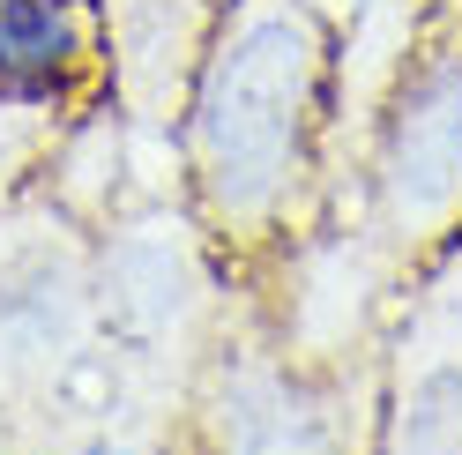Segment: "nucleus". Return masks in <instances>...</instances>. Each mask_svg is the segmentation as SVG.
I'll return each mask as SVG.
<instances>
[{
	"label": "nucleus",
	"mask_w": 462,
	"mask_h": 455,
	"mask_svg": "<svg viewBox=\"0 0 462 455\" xmlns=\"http://www.w3.org/2000/svg\"><path fill=\"white\" fill-rule=\"evenodd\" d=\"M336 23L313 0H224L180 120L187 209L231 269H262L321 217Z\"/></svg>",
	"instance_id": "nucleus-1"
},
{
	"label": "nucleus",
	"mask_w": 462,
	"mask_h": 455,
	"mask_svg": "<svg viewBox=\"0 0 462 455\" xmlns=\"http://www.w3.org/2000/svg\"><path fill=\"white\" fill-rule=\"evenodd\" d=\"M373 404H381V358H358V366L291 358L254 276L231 269L180 433L194 455H365Z\"/></svg>",
	"instance_id": "nucleus-2"
},
{
	"label": "nucleus",
	"mask_w": 462,
	"mask_h": 455,
	"mask_svg": "<svg viewBox=\"0 0 462 455\" xmlns=\"http://www.w3.org/2000/svg\"><path fill=\"white\" fill-rule=\"evenodd\" d=\"M224 292H231V262L201 232L187 194L127 202L97 224V351L150 404L187 411Z\"/></svg>",
	"instance_id": "nucleus-3"
},
{
	"label": "nucleus",
	"mask_w": 462,
	"mask_h": 455,
	"mask_svg": "<svg viewBox=\"0 0 462 455\" xmlns=\"http://www.w3.org/2000/svg\"><path fill=\"white\" fill-rule=\"evenodd\" d=\"M97 358V224L45 187L0 202V433L38 455L52 411Z\"/></svg>",
	"instance_id": "nucleus-4"
},
{
	"label": "nucleus",
	"mask_w": 462,
	"mask_h": 455,
	"mask_svg": "<svg viewBox=\"0 0 462 455\" xmlns=\"http://www.w3.org/2000/svg\"><path fill=\"white\" fill-rule=\"evenodd\" d=\"M105 8V98L127 120V202L187 194L180 120L224 0H97Z\"/></svg>",
	"instance_id": "nucleus-5"
},
{
	"label": "nucleus",
	"mask_w": 462,
	"mask_h": 455,
	"mask_svg": "<svg viewBox=\"0 0 462 455\" xmlns=\"http://www.w3.org/2000/svg\"><path fill=\"white\" fill-rule=\"evenodd\" d=\"M365 455H462V232L395 283Z\"/></svg>",
	"instance_id": "nucleus-6"
},
{
	"label": "nucleus",
	"mask_w": 462,
	"mask_h": 455,
	"mask_svg": "<svg viewBox=\"0 0 462 455\" xmlns=\"http://www.w3.org/2000/svg\"><path fill=\"white\" fill-rule=\"evenodd\" d=\"M0 98H45L68 112L105 98L97 0H0Z\"/></svg>",
	"instance_id": "nucleus-7"
},
{
	"label": "nucleus",
	"mask_w": 462,
	"mask_h": 455,
	"mask_svg": "<svg viewBox=\"0 0 462 455\" xmlns=\"http://www.w3.org/2000/svg\"><path fill=\"white\" fill-rule=\"evenodd\" d=\"M97 105V98H90ZM75 120L68 105H45V98H0V202H15V194H31L52 164V142L60 127Z\"/></svg>",
	"instance_id": "nucleus-8"
},
{
	"label": "nucleus",
	"mask_w": 462,
	"mask_h": 455,
	"mask_svg": "<svg viewBox=\"0 0 462 455\" xmlns=\"http://www.w3.org/2000/svg\"><path fill=\"white\" fill-rule=\"evenodd\" d=\"M313 8H321V15H328V23H336V15H343V8H351V0H313Z\"/></svg>",
	"instance_id": "nucleus-9"
}]
</instances>
